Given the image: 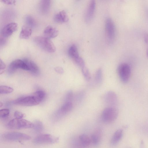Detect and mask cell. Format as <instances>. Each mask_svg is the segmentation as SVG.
Returning a JSON list of instances; mask_svg holds the SVG:
<instances>
[{
    "mask_svg": "<svg viewBox=\"0 0 148 148\" xmlns=\"http://www.w3.org/2000/svg\"><path fill=\"white\" fill-rule=\"evenodd\" d=\"M50 1L49 0H42L40 1V9L42 13L46 14L48 12L50 6Z\"/></svg>",
    "mask_w": 148,
    "mask_h": 148,
    "instance_id": "ffe728a7",
    "label": "cell"
},
{
    "mask_svg": "<svg viewBox=\"0 0 148 148\" xmlns=\"http://www.w3.org/2000/svg\"><path fill=\"white\" fill-rule=\"evenodd\" d=\"M34 42L44 50L49 53L56 51V47L50 39L45 36H36L33 38Z\"/></svg>",
    "mask_w": 148,
    "mask_h": 148,
    "instance_id": "6da1fadb",
    "label": "cell"
},
{
    "mask_svg": "<svg viewBox=\"0 0 148 148\" xmlns=\"http://www.w3.org/2000/svg\"><path fill=\"white\" fill-rule=\"evenodd\" d=\"M41 102L45 98V93L44 91L42 90H38L36 91L33 94Z\"/></svg>",
    "mask_w": 148,
    "mask_h": 148,
    "instance_id": "4316f807",
    "label": "cell"
},
{
    "mask_svg": "<svg viewBox=\"0 0 148 148\" xmlns=\"http://www.w3.org/2000/svg\"><path fill=\"white\" fill-rule=\"evenodd\" d=\"M105 31L108 41L112 43L115 37V27L114 22L110 18H108L106 20Z\"/></svg>",
    "mask_w": 148,
    "mask_h": 148,
    "instance_id": "ba28073f",
    "label": "cell"
},
{
    "mask_svg": "<svg viewBox=\"0 0 148 148\" xmlns=\"http://www.w3.org/2000/svg\"><path fill=\"white\" fill-rule=\"evenodd\" d=\"M117 72L121 81L124 83H127L131 74V69L129 65L125 63H121L118 66Z\"/></svg>",
    "mask_w": 148,
    "mask_h": 148,
    "instance_id": "5b68a950",
    "label": "cell"
},
{
    "mask_svg": "<svg viewBox=\"0 0 148 148\" xmlns=\"http://www.w3.org/2000/svg\"><path fill=\"white\" fill-rule=\"evenodd\" d=\"M43 34L45 37L50 39L56 37L58 35V31L55 27L48 25L44 29Z\"/></svg>",
    "mask_w": 148,
    "mask_h": 148,
    "instance_id": "5bb4252c",
    "label": "cell"
},
{
    "mask_svg": "<svg viewBox=\"0 0 148 148\" xmlns=\"http://www.w3.org/2000/svg\"><path fill=\"white\" fill-rule=\"evenodd\" d=\"M146 12H147V16L148 17V7H147V8L146 9Z\"/></svg>",
    "mask_w": 148,
    "mask_h": 148,
    "instance_id": "74e56055",
    "label": "cell"
},
{
    "mask_svg": "<svg viewBox=\"0 0 148 148\" xmlns=\"http://www.w3.org/2000/svg\"><path fill=\"white\" fill-rule=\"evenodd\" d=\"M19 69L28 71L26 64L23 59H16L12 61L8 67L9 73H12L16 70Z\"/></svg>",
    "mask_w": 148,
    "mask_h": 148,
    "instance_id": "9c48e42d",
    "label": "cell"
},
{
    "mask_svg": "<svg viewBox=\"0 0 148 148\" xmlns=\"http://www.w3.org/2000/svg\"><path fill=\"white\" fill-rule=\"evenodd\" d=\"M73 92L71 90L69 91L66 95L65 102H71L73 98Z\"/></svg>",
    "mask_w": 148,
    "mask_h": 148,
    "instance_id": "4dcf8cb0",
    "label": "cell"
},
{
    "mask_svg": "<svg viewBox=\"0 0 148 148\" xmlns=\"http://www.w3.org/2000/svg\"><path fill=\"white\" fill-rule=\"evenodd\" d=\"M34 123L26 119L15 118L11 120L7 125V127L10 129H21L33 127Z\"/></svg>",
    "mask_w": 148,
    "mask_h": 148,
    "instance_id": "7a4b0ae2",
    "label": "cell"
},
{
    "mask_svg": "<svg viewBox=\"0 0 148 148\" xmlns=\"http://www.w3.org/2000/svg\"><path fill=\"white\" fill-rule=\"evenodd\" d=\"M144 39L145 42L148 44V33H146L144 35Z\"/></svg>",
    "mask_w": 148,
    "mask_h": 148,
    "instance_id": "d590c367",
    "label": "cell"
},
{
    "mask_svg": "<svg viewBox=\"0 0 148 148\" xmlns=\"http://www.w3.org/2000/svg\"><path fill=\"white\" fill-rule=\"evenodd\" d=\"M15 118L21 119L24 116V114L21 112L18 111H16L14 114Z\"/></svg>",
    "mask_w": 148,
    "mask_h": 148,
    "instance_id": "1f68e13d",
    "label": "cell"
},
{
    "mask_svg": "<svg viewBox=\"0 0 148 148\" xmlns=\"http://www.w3.org/2000/svg\"><path fill=\"white\" fill-rule=\"evenodd\" d=\"M83 75L86 80H89L91 78L90 73L87 68L85 66L82 69Z\"/></svg>",
    "mask_w": 148,
    "mask_h": 148,
    "instance_id": "83f0119b",
    "label": "cell"
},
{
    "mask_svg": "<svg viewBox=\"0 0 148 148\" xmlns=\"http://www.w3.org/2000/svg\"><path fill=\"white\" fill-rule=\"evenodd\" d=\"M33 127L34 131L36 133H40L42 132L44 129V127L42 123L39 120L35 121Z\"/></svg>",
    "mask_w": 148,
    "mask_h": 148,
    "instance_id": "603a6c76",
    "label": "cell"
},
{
    "mask_svg": "<svg viewBox=\"0 0 148 148\" xmlns=\"http://www.w3.org/2000/svg\"><path fill=\"white\" fill-rule=\"evenodd\" d=\"M4 3L7 4H14L16 3V1L13 0H3L2 1Z\"/></svg>",
    "mask_w": 148,
    "mask_h": 148,
    "instance_id": "836d02e7",
    "label": "cell"
},
{
    "mask_svg": "<svg viewBox=\"0 0 148 148\" xmlns=\"http://www.w3.org/2000/svg\"><path fill=\"white\" fill-rule=\"evenodd\" d=\"M25 22L28 26L30 28L34 27L36 25V23L34 18L29 15L25 17Z\"/></svg>",
    "mask_w": 148,
    "mask_h": 148,
    "instance_id": "cb8c5ba5",
    "label": "cell"
},
{
    "mask_svg": "<svg viewBox=\"0 0 148 148\" xmlns=\"http://www.w3.org/2000/svg\"><path fill=\"white\" fill-rule=\"evenodd\" d=\"M10 113V110L8 109H4L0 110V117L4 118L8 116Z\"/></svg>",
    "mask_w": 148,
    "mask_h": 148,
    "instance_id": "f546056e",
    "label": "cell"
},
{
    "mask_svg": "<svg viewBox=\"0 0 148 148\" xmlns=\"http://www.w3.org/2000/svg\"><path fill=\"white\" fill-rule=\"evenodd\" d=\"M95 82L97 84H100L102 80V70L99 69L96 72L95 77Z\"/></svg>",
    "mask_w": 148,
    "mask_h": 148,
    "instance_id": "d4e9b609",
    "label": "cell"
},
{
    "mask_svg": "<svg viewBox=\"0 0 148 148\" xmlns=\"http://www.w3.org/2000/svg\"><path fill=\"white\" fill-rule=\"evenodd\" d=\"M55 71L58 73L60 74H62L64 73L63 69L60 67H57L55 68Z\"/></svg>",
    "mask_w": 148,
    "mask_h": 148,
    "instance_id": "e575fe53",
    "label": "cell"
},
{
    "mask_svg": "<svg viewBox=\"0 0 148 148\" xmlns=\"http://www.w3.org/2000/svg\"><path fill=\"white\" fill-rule=\"evenodd\" d=\"M102 131L100 128L97 129L91 136V140L92 143L95 145H98L101 140Z\"/></svg>",
    "mask_w": 148,
    "mask_h": 148,
    "instance_id": "ac0fdd59",
    "label": "cell"
},
{
    "mask_svg": "<svg viewBox=\"0 0 148 148\" xmlns=\"http://www.w3.org/2000/svg\"><path fill=\"white\" fill-rule=\"evenodd\" d=\"M32 33L31 28L28 26H23L20 33L19 37L21 39H28L31 36Z\"/></svg>",
    "mask_w": 148,
    "mask_h": 148,
    "instance_id": "d6986e66",
    "label": "cell"
},
{
    "mask_svg": "<svg viewBox=\"0 0 148 148\" xmlns=\"http://www.w3.org/2000/svg\"><path fill=\"white\" fill-rule=\"evenodd\" d=\"M104 100L107 104L111 106V107H113L112 106L115 105L117 103V97L114 92L112 91H109L105 95Z\"/></svg>",
    "mask_w": 148,
    "mask_h": 148,
    "instance_id": "7c38bea8",
    "label": "cell"
},
{
    "mask_svg": "<svg viewBox=\"0 0 148 148\" xmlns=\"http://www.w3.org/2000/svg\"><path fill=\"white\" fill-rule=\"evenodd\" d=\"M146 56L147 58H148V48L146 50Z\"/></svg>",
    "mask_w": 148,
    "mask_h": 148,
    "instance_id": "8d00e7d4",
    "label": "cell"
},
{
    "mask_svg": "<svg viewBox=\"0 0 148 148\" xmlns=\"http://www.w3.org/2000/svg\"><path fill=\"white\" fill-rule=\"evenodd\" d=\"M27 66L28 71L34 74H37L39 73V69L37 64L33 61L27 59H23Z\"/></svg>",
    "mask_w": 148,
    "mask_h": 148,
    "instance_id": "9a60e30c",
    "label": "cell"
},
{
    "mask_svg": "<svg viewBox=\"0 0 148 148\" xmlns=\"http://www.w3.org/2000/svg\"><path fill=\"white\" fill-rule=\"evenodd\" d=\"M3 137L5 140L11 141L28 140L31 138V137L28 135L18 132L5 133L3 135Z\"/></svg>",
    "mask_w": 148,
    "mask_h": 148,
    "instance_id": "52a82bcc",
    "label": "cell"
},
{
    "mask_svg": "<svg viewBox=\"0 0 148 148\" xmlns=\"http://www.w3.org/2000/svg\"><path fill=\"white\" fill-rule=\"evenodd\" d=\"M73 107L71 102H65L58 111L56 114L57 117L60 118L66 115L71 110Z\"/></svg>",
    "mask_w": 148,
    "mask_h": 148,
    "instance_id": "8fae6325",
    "label": "cell"
},
{
    "mask_svg": "<svg viewBox=\"0 0 148 148\" xmlns=\"http://www.w3.org/2000/svg\"><path fill=\"white\" fill-rule=\"evenodd\" d=\"M68 53L69 56L73 60L79 56L77 48L75 45H73L70 47Z\"/></svg>",
    "mask_w": 148,
    "mask_h": 148,
    "instance_id": "7402d4cb",
    "label": "cell"
},
{
    "mask_svg": "<svg viewBox=\"0 0 148 148\" xmlns=\"http://www.w3.org/2000/svg\"><path fill=\"white\" fill-rule=\"evenodd\" d=\"M76 63L81 69L85 66L84 62L83 59L80 56L74 59Z\"/></svg>",
    "mask_w": 148,
    "mask_h": 148,
    "instance_id": "f1b7e54d",
    "label": "cell"
},
{
    "mask_svg": "<svg viewBox=\"0 0 148 148\" xmlns=\"http://www.w3.org/2000/svg\"><path fill=\"white\" fill-rule=\"evenodd\" d=\"M118 115L117 109L114 107H110L105 108L102 111L101 118L106 123H110L115 121Z\"/></svg>",
    "mask_w": 148,
    "mask_h": 148,
    "instance_id": "3957f363",
    "label": "cell"
},
{
    "mask_svg": "<svg viewBox=\"0 0 148 148\" xmlns=\"http://www.w3.org/2000/svg\"><path fill=\"white\" fill-rule=\"evenodd\" d=\"M54 20L56 23H62L67 22L69 18L66 12L64 10H62L55 15Z\"/></svg>",
    "mask_w": 148,
    "mask_h": 148,
    "instance_id": "2e32d148",
    "label": "cell"
},
{
    "mask_svg": "<svg viewBox=\"0 0 148 148\" xmlns=\"http://www.w3.org/2000/svg\"><path fill=\"white\" fill-rule=\"evenodd\" d=\"M40 102L34 95L20 97L14 101V104L23 106H31L39 104Z\"/></svg>",
    "mask_w": 148,
    "mask_h": 148,
    "instance_id": "277c9868",
    "label": "cell"
},
{
    "mask_svg": "<svg viewBox=\"0 0 148 148\" xmlns=\"http://www.w3.org/2000/svg\"><path fill=\"white\" fill-rule=\"evenodd\" d=\"M79 139L82 145L84 147L89 146L91 142V138L87 135L84 134L80 135Z\"/></svg>",
    "mask_w": 148,
    "mask_h": 148,
    "instance_id": "44dd1931",
    "label": "cell"
},
{
    "mask_svg": "<svg viewBox=\"0 0 148 148\" xmlns=\"http://www.w3.org/2000/svg\"><path fill=\"white\" fill-rule=\"evenodd\" d=\"M13 91V89L11 87L5 86H1L0 87V93L7 94L10 93Z\"/></svg>",
    "mask_w": 148,
    "mask_h": 148,
    "instance_id": "484cf974",
    "label": "cell"
},
{
    "mask_svg": "<svg viewBox=\"0 0 148 148\" xmlns=\"http://www.w3.org/2000/svg\"><path fill=\"white\" fill-rule=\"evenodd\" d=\"M18 24L16 23H9L2 29L1 34L3 37H7L10 36L17 29Z\"/></svg>",
    "mask_w": 148,
    "mask_h": 148,
    "instance_id": "30bf717a",
    "label": "cell"
},
{
    "mask_svg": "<svg viewBox=\"0 0 148 148\" xmlns=\"http://www.w3.org/2000/svg\"><path fill=\"white\" fill-rule=\"evenodd\" d=\"M96 7V3L94 0L91 1L87 11L86 15V21L89 23L92 20L94 14Z\"/></svg>",
    "mask_w": 148,
    "mask_h": 148,
    "instance_id": "4fadbf2b",
    "label": "cell"
},
{
    "mask_svg": "<svg viewBox=\"0 0 148 148\" xmlns=\"http://www.w3.org/2000/svg\"><path fill=\"white\" fill-rule=\"evenodd\" d=\"M123 134V131L122 129H119L114 133L110 140L112 146L116 145L122 139Z\"/></svg>",
    "mask_w": 148,
    "mask_h": 148,
    "instance_id": "e0dca14e",
    "label": "cell"
},
{
    "mask_svg": "<svg viewBox=\"0 0 148 148\" xmlns=\"http://www.w3.org/2000/svg\"><path fill=\"white\" fill-rule=\"evenodd\" d=\"M6 65L0 59V74L3 73L4 69H5Z\"/></svg>",
    "mask_w": 148,
    "mask_h": 148,
    "instance_id": "d6a6232c",
    "label": "cell"
},
{
    "mask_svg": "<svg viewBox=\"0 0 148 148\" xmlns=\"http://www.w3.org/2000/svg\"><path fill=\"white\" fill-rule=\"evenodd\" d=\"M58 140V137L50 134H44L36 137L34 139L33 142L38 145L51 144L56 143Z\"/></svg>",
    "mask_w": 148,
    "mask_h": 148,
    "instance_id": "8992f818",
    "label": "cell"
}]
</instances>
